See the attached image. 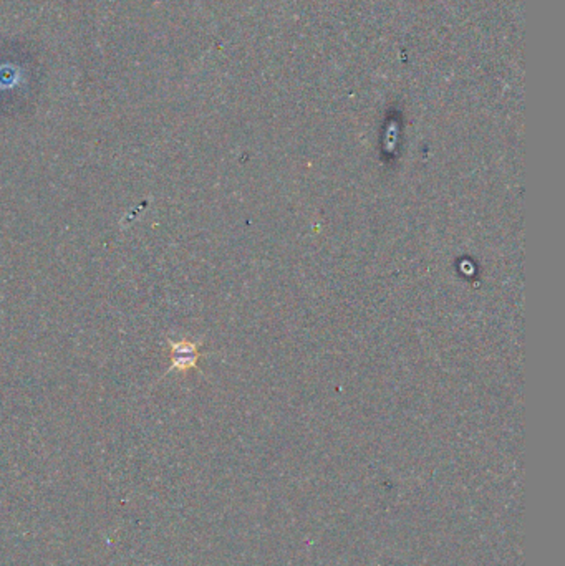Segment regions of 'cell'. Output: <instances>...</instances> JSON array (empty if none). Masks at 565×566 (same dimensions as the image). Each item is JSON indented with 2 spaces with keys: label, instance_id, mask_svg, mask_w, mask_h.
I'll use <instances>...</instances> for the list:
<instances>
[{
  "label": "cell",
  "instance_id": "cell-1",
  "mask_svg": "<svg viewBox=\"0 0 565 566\" xmlns=\"http://www.w3.org/2000/svg\"><path fill=\"white\" fill-rule=\"evenodd\" d=\"M196 359H198V353H196V346L191 343H176L173 344V366L179 369H186L194 366Z\"/></svg>",
  "mask_w": 565,
  "mask_h": 566
}]
</instances>
